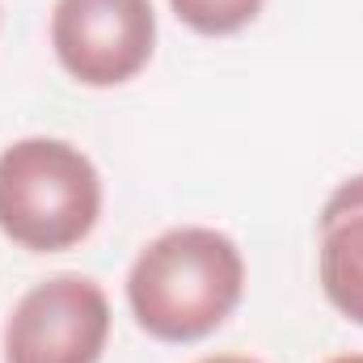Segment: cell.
Here are the masks:
<instances>
[{"label": "cell", "instance_id": "6da1fadb", "mask_svg": "<svg viewBox=\"0 0 363 363\" xmlns=\"http://www.w3.org/2000/svg\"><path fill=\"white\" fill-rule=\"evenodd\" d=\"M245 262L233 237L216 228H169L140 250L127 274L135 321L161 342L211 334L241 300Z\"/></svg>", "mask_w": 363, "mask_h": 363}, {"label": "cell", "instance_id": "7a4b0ae2", "mask_svg": "<svg viewBox=\"0 0 363 363\" xmlns=\"http://www.w3.org/2000/svg\"><path fill=\"white\" fill-rule=\"evenodd\" d=\"M101 211L93 161L68 140H17L0 152V233L34 254L85 241Z\"/></svg>", "mask_w": 363, "mask_h": 363}, {"label": "cell", "instance_id": "3957f363", "mask_svg": "<svg viewBox=\"0 0 363 363\" xmlns=\"http://www.w3.org/2000/svg\"><path fill=\"white\" fill-rule=\"evenodd\" d=\"M51 43L68 77L110 89L152 60L157 17L148 0H55Z\"/></svg>", "mask_w": 363, "mask_h": 363}, {"label": "cell", "instance_id": "277c9868", "mask_svg": "<svg viewBox=\"0 0 363 363\" xmlns=\"http://www.w3.org/2000/svg\"><path fill=\"white\" fill-rule=\"evenodd\" d=\"M106 334V291L85 274H55L17 300L4 325V363H97Z\"/></svg>", "mask_w": 363, "mask_h": 363}, {"label": "cell", "instance_id": "5b68a950", "mask_svg": "<svg viewBox=\"0 0 363 363\" xmlns=\"http://www.w3.org/2000/svg\"><path fill=\"white\" fill-rule=\"evenodd\" d=\"M321 287L330 304L363 325V174L342 182L321 211Z\"/></svg>", "mask_w": 363, "mask_h": 363}, {"label": "cell", "instance_id": "8992f818", "mask_svg": "<svg viewBox=\"0 0 363 363\" xmlns=\"http://www.w3.org/2000/svg\"><path fill=\"white\" fill-rule=\"evenodd\" d=\"M174 13L199 34H233L250 26L262 9V0H169Z\"/></svg>", "mask_w": 363, "mask_h": 363}, {"label": "cell", "instance_id": "52a82bcc", "mask_svg": "<svg viewBox=\"0 0 363 363\" xmlns=\"http://www.w3.org/2000/svg\"><path fill=\"white\" fill-rule=\"evenodd\" d=\"M199 363H258V359H250V355H207Z\"/></svg>", "mask_w": 363, "mask_h": 363}, {"label": "cell", "instance_id": "ba28073f", "mask_svg": "<svg viewBox=\"0 0 363 363\" xmlns=\"http://www.w3.org/2000/svg\"><path fill=\"white\" fill-rule=\"evenodd\" d=\"M330 363H363V355H338V359H330Z\"/></svg>", "mask_w": 363, "mask_h": 363}]
</instances>
